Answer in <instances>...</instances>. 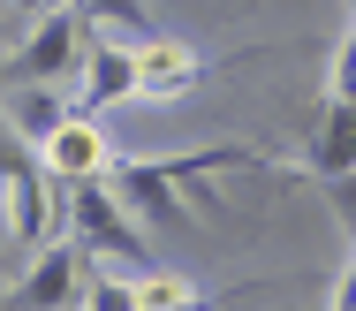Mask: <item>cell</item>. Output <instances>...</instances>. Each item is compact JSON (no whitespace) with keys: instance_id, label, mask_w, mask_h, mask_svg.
I'll return each mask as SVG.
<instances>
[{"instance_id":"8","label":"cell","mask_w":356,"mask_h":311,"mask_svg":"<svg viewBox=\"0 0 356 311\" xmlns=\"http://www.w3.org/2000/svg\"><path fill=\"white\" fill-rule=\"evenodd\" d=\"M122 99H137V46L99 38V46L83 54V114H106V106H122Z\"/></svg>"},{"instance_id":"2","label":"cell","mask_w":356,"mask_h":311,"mask_svg":"<svg viewBox=\"0 0 356 311\" xmlns=\"http://www.w3.org/2000/svg\"><path fill=\"white\" fill-rule=\"evenodd\" d=\"M69 228L99 250V258H122V266H144V228H137V205L114 190V175L99 182H69Z\"/></svg>"},{"instance_id":"11","label":"cell","mask_w":356,"mask_h":311,"mask_svg":"<svg viewBox=\"0 0 356 311\" xmlns=\"http://www.w3.org/2000/svg\"><path fill=\"white\" fill-rule=\"evenodd\" d=\"M197 304V281H175V273H137V311H190Z\"/></svg>"},{"instance_id":"15","label":"cell","mask_w":356,"mask_h":311,"mask_svg":"<svg viewBox=\"0 0 356 311\" xmlns=\"http://www.w3.org/2000/svg\"><path fill=\"white\" fill-rule=\"evenodd\" d=\"M8 15H15V31H31V15H46V0H8Z\"/></svg>"},{"instance_id":"6","label":"cell","mask_w":356,"mask_h":311,"mask_svg":"<svg viewBox=\"0 0 356 311\" xmlns=\"http://www.w3.org/2000/svg\"><path fill=\"white\" fill-rule=\"evenodd\" d=\"M356 167V91H326V114L311 129V152H303V175L326 182V175H349Z\"/></svg>"},{"instance_id":"5","label":"cell","mask_w":356,"mask_h":311,"mask_svg":"<svg viewBox=\"0 0 356 311\" xmlns=\"http://www.w3.org/2000/svg\"><path fill=\"white\" fill-rule=\"evenodd\" d=\"M114 190L137 205V221H159V228H190V205H182V182L159 167V159H114L106 167Z\"/></svg>"},{"instance_id":"7","label":"cell","mask_w":356,"mask_h":311,"mask_svg":"<svg viewBox=\"0 0 356 311\" xmlns=\"http://www.w3.org/2000/svg\"><path fill=\"white\" fill-rule=\"evenodd\" d=\"M38 152H46V167H54L61 182H91V175H106V167H114V159H106V137H99V122H91V114H69Z\"/></svg>"},{"instance_id":"3","label":"cell","mask_w":356,"mask_h":311,"mask_svg":"<svg viewBox=\"0 0 356 311\" xmlns=\"http://www.w3.org/2000/svg\"><path fill=\"white\" fill-rule=\"evenodd\" d=\"M83 54H91V46H83V8H76V15L69 8H46V15L8 46V83H61Z\"/></svg>"},{"instance_id":"17","label":"cell","mask_w":356,"mask_h":311,"mask_svg":"<svg viewBox=\"0 0 356 311\" xmlns=\"http://www.w3.org/2000/svg\"><path fill=\"white\" fill-rule=\"evenodd\" d=\"M349 8H356V0H349Z\"/></svg>"},{"instance_id":"12","label":"cell","mask_w":356,"mask_h":311,"mask_svg":"<svg viewBox=\"0 0 356 311\" xmlns=\"http://www.w3.org/2000/svg\"><path fill=\"white\" fill-rule=\"evenodd\" d=\"M83 304L99 311H137V281H114V273H91V296Z\"/></svg>"},{"instance_id":"13","label":"cell","mask_w":356,"mask_h":311,"mask_svg":"<svg viewBox=\"0 0 356 311\" xmlns=\"http://www.w3.org/2000/svg\"><path fill=\"white\" fill-rule=\"evenodd\" d=\"M326 205H334L341 235H356V167H349V175H326Z\"/></svg>"},{"instance_id":"14","label":"cell","mask_w":356,"mask_h":311,"mask_svg":"<svg viewBox=\"0 0 356 311\" xmlns=\"http://www.w3.org/2000/svg\"><path fill=\"white\" fill-rule=\"evenodd\" d=\"M83 15H99V23H122V31H144V0H76Z\"/></svg>"},{"instance_id":"16","label":"cell","mask_w":356,"mask_h":311,"mask_svg":"<svg viewBox=\"0 0 356 311\" xmlns=\"http://www.w3.org/2000/svg\"><path fill=\"white\" fill-rule=\"evenodd\" d=\"M334 304H341V311H356V266L341 273V289H334Z\"/></svg>"},{"instance_id":"4","label":"cell","mask_w":356,"mask_h":311,"mask_svg":"<svg viewBox=\"0 0 356 311\" xmlns=\"http://www.w3.org/2000/svg\"><path fill=\"white\" fill-rule=\"evenodd\" d=\"M83 258H91V243H83V235H76V243H46V250H38V266L8 281V304H15V311H69V304H83V296H91Z\"/></svg>"},{"instance_id":"10","label":"cell","mask_w":356,"mask_h":311,"mask_svg":"<svg viewBox=\"0 0 356 311\" xmlns=\"http://www.w3.org/2000/svg\"><path fill=\"white\" fill-rule=\"evenodd\" d=\"M61 122H69V106L54 99V83H8V129H15V137L46 145Z\"/></svg>"},{"instance_id":"1","label":"cell","mask_w":356,"mask_h":311,"mask_svg":"<svg viewBox=\"0 0 356 311\" xmlns=\"http://www.w3.org/2000/svg\"><path fill=\"white\" fill-rule=\"evenodd\" d=\"M0 175H8V250L31 258V250L54 235V182H61V175L46 167V152H31V137H15V129H8Z\"/></svg>"},{"instance_id":"9","label":"cell","mask_w":356,"mask_h":311,"mask_svg":"<svg viewBox=\"0 0 356 311\" xmlns=\"http://www.w3.org/2000/svg\"><path fill=\"white\" fill-rule=\"evenodd\" d=\"M197 83V54L175 38H144L137 46V99H182Z\"/></svg>"}]
</instances>
